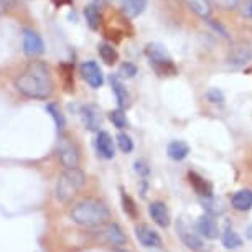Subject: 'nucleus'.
<instances>
[{
  "instance_id": "obj_24",
  "label": "nucleus",
  "mask_w": 252,
  "mask_h": 252,
  "mask_svg": "<svg viewBox=\"0 0 252 252\" xmlns=\"http://www.w3.org/2000/svg\"><path fill=\"white\" fill-rule=\"evenodd\" d=\"M222 246L226 249H239L242 246V239L237 232H234L232 229H226L224 234H222Z\"/></svg>"
},
{
  "instance_id": "obj_18",
  "label": "nucleus",
  "mask_w": 252,
  "mask_h": 252,
  "mask_svg": "<svg viewBox=\"0 0 252 252\" xmlns=\"http://www.w3.org/2000/svg\"><path fill=\"white\" fill-rule=\"evenodd\" d=\"M166 154H168V157L172 160L182 161L188 157L189 147L187 142H183V140H173V142H170L168 147H166Z\"/></svg>"
},
{
  "instance_id": "obj_27",
  "label": "nucleus",
  "mask_w": 252,
  "mask_h": 252,
  "mask_svg": "<svg viewBox=\"0 0 252 252\" xmlns=\"http://www.w3.org/2000/svg\"><path fill=\"white\" fill-rule=\"evenodd\" d=\"M46 111H48L50 116L53 117L56 129H58L60 132L63 130L64 129V117H63V114H61V111L58 109V106H55V104H48V106H46Z\"/></svg>"
},
{
  "instance_id": "obj_14",
  "label": "nucleus",
  "mask_w": 252,
  "mask_h": 252,
  "mask_svg": "<svg viewBox=\"0 0 252 252\" xmlns=\"http://www.w3.org/2000/svg\"><path fill=\"white\" fill-rule=\"evenodd\" d=\"M96 150L102 158H106V160L114 158V155H116V147H114V140H112V137L109 132H104V130L97 132Z\"/></svg>"
},
{
  "instance_id": "obj_6",
  "label": "nucleus",
  "mask_w": 252,
  "mask_h": 252,
  "mask_svg": "<svg viewBox=\"0 0 252 252\" xmlns=\"http://www.w3.org/2000/svg\"><path fill=\"white\" fill-rule=\"evenodd\" d=\"M58 157L61 165L66 170L69 168H78L79 165V150L73 142H69L68 139H63L58 145Z\"/></svg>"
},
{
  "instance_id": "obj_31",
  "label": "nucleus",
  "mask_w": 252,
  "mask_h": 252,
  "mask_svg": "<svg viewBox=\"0 0 252 252\" xmlns=\"http://www.w3.org/2000/svg\"><path fill=\"white\" fill-rule=\"evenodd\" d=\"M208 101L213 102V104H222V101H224V94H222V91H220V89H209L208 94H206Z\"/></svg>"
},
{
  "instance_id": "obj_7",
  "label": "nucleus",
  "mask_w": 252,
  "mask_h": 252,
  "mask_svg": "<svg viewBox=\"0 0 252 252\" xmlns=\"http://www.w3.org/2000/svg\"><path fill=\"white\" fill-rule=\"evenodd\" d=\"M177 231H178L180 237H182V241L185 242V246H187L188 249H191L194 252H206L208 251L204 241L198 234H194V232L189 231L183 221H180L177 224Z\"/></svg>"
},
{
  "instance_id": "obj_35",
  "label": "nucleus",
  "mask_w": 252,
  "mask_h": 252,
  "mask_svg": "<svg viewBox=\"0 0 252 252\" xmlns=\"http://www.w3.org/2000/svg\"><path fill=\"white\" fill-rule=\"evenodd\" d=\"M242 13H244L246 17L252 18V0H249V2L246 3V7H244V10H242Z\"/></svg>"
},
{
  "instance_id": "obj_32",
  "label": "nucleus",
  "mask_w": 252,
  "mask_h": 252,
  "mask_svg": "<svg viewBox=\"0 0 252 252\" xmlns=\"http://www.w3.org/2000/svg\"><path fill=\"white\" fill-rule=\"evenodd\" d=\"M216 5H220L221 8H224V10H231V8H234L237 5V2L239 0H215Z\"/></svg>"
},
{
  "instance_id": "obj_13",
  "label": "nucleus",
  "mask_w": 252,
  "mask_h": 252,
  "mask_svg": "<svg viewBox=\"0 0 252 252\" xmlns=\"http://www.w3.org/2000/svg\"><path fill=\"white\" fill-rule=\"evenodd\" d=\"M252 58V48L251 45L247 43H236L229 51V56H227V63L232 66H242L246 64L247 61Z\"/></svg>"
},
{
  "instance_id": "obj_33",
  "label": "nucleus",
  "mask_w": 252,
  "mask_h": 252,
  "mask_svg": "<svg viewBox=\"0 0 252 252\" xmlns=\"http://www.w3.org/2000/svg\"><path fill=\"white\" fill-rule=\"evenodd\" d=\"M135 170L139 172L140 175H144V177H147L149 175V166H147V163H144V161H135Z\"/></svg>"
},
{
  "instance_id": "obj_34",
  "label": "nucleus",
  "mask_w": 252,
  "mask_h": 252,
  "mask_svg": "<svg viewBox=\"0 0 252 252\" xmlns=\"http://www.w3.org/2000/svg\"><path fill=\"white\" fill-rule=\"evenodd\" d=\"M15 5L13 0H0V12H7Z\"/></svg>"
},
{
  "instance_id": "obj_29",
  "label": "nucleus",
  "mask_w": 252,
  "mask_h": 252,
  "mask_svg": "<svg viewBox=\"0 0 252 252\" xmlns=\"http://www.w3.org/2000/svg\"><path fill=\"white\" fill-rule=\"evenodd\" d=\"M122 204H124V211L127 213L129 216L132 218H135L137 216V208H135V203H134V199H132L129 194H126V191H122Z\"/></svg>"
},
{
  "instance_id": "obj_30",
  "label": "nucleus",
  "mask_w": 252,
  "mask_h": 252,
  "mask_svg": "<svg viewBox=\"0 0 252 252\" xmlns=\"http://www.w3.org/2000/svg\"><path fill=\"white\" fill-rule=\"evenodd\" d=\"M137 74V68L135 64L132 63H122L121 68H119V78H134V76Z\"/></svg>"
},
{
  "instance_id": "obj_11",
  "label": "nucleus",
  "mask_w": 252,
  "mask_h": 252,
  "mask_svg": "<svg viewBox=\"0 0 252 252\" xmlns=\"http://www.w3.org/2000/svg\"><path fill=\"white\" fill-rule=\"evenodd\" d=\"M81 117H83L84 127L88 130H99V127L102 126V116L97 106L94 104H88L81 109Z\"/></svg>"
},
{
  "instance_id": "obj_10",
  "label": "nucleus",
  "mask_w": 252,
  "mask_h": 252,
  "mask_svg": "<svg viewBox=\"0 0 252 252\" xmlns=\"http://www.w3.org/2000/svg\"><path fill=\"white\" fill-rule=\"evenodd\" d=\"M135 237L145 247H161V237L149 224H139L135 227Z\"/></svg>"
},
{
  "instance_id": "obj_12",
  "label": "nucleus",
  "mask_w": 252,
  "mask_h": 252,
  "mask_svg": "<svg viewBox=\"0 0 252 252\" xmlns=\"http://www.w3.org/2000/svg\"><path fill=\"white\" fill-rule=\"evenodd\" d=\"M196 231L206 239H216L220 236V226L211 215H203L196 221Z\"/></svg>"
},
{
  "instance_id": "obj_20",
  "label": "nucleus",
  "mask_w": 252,
  "mask_h": 252,
  "mask_svg": "<svg viewBox=\"0 0 252 252\" xmlns=\"http://www.w3.org/2000/svg\"><path fill=\"white\" fill-rule=\"evenodd\" d=\"M232 208L237 211H249L252 208V191L251 189H241L231 199Z\"/></svg>"
},
{
  "instance_id": "obj_1",
  "label": "nucleus",
  "mask_w": 252,
  "mask_h": 252,
  "mask_svg": "<svg viewBox=\"0 0 252 252\" xmlns=\"http://www.w3.org/2000/svg\"><path fill=\"white\" fill-rule=\"evenodd\" d=\"M53 78L43 61H32L15 79V88L32 99H48L53 94Z\"/></svg>"
},
{
  "instance_id": "obj_22",
  "label": "nucleus",
  "mask_w": 252,
  "mask_h": 252,
  "mask_svg": "<svg viewBox=\"0 0 252 252\" xmlns=\"http://www.w3.org/2000/svg\"><path fill=\"white\" fill-rule=\"evenodd\" d=\"M84 17H86V22L91 30H97L99 25H101V13H99V8L91 3L84 8Z\"/></svg>"
},
{
  "instance_id": "obj_36",
  "label": "nucleus",
  "mask_w": 252,
  "mask_h": 252,
  "mask_svg": "<svg viewBox=\"0 0 252 252\" xmlns=\"http://www.w3.org/2000/svg\"><path fill=\"white\" fill-rule=\"evenodd\" d=\"M116 252H126V251H116Z\"/></svg>"
},
{
  "instance_id": "obj_2",
  "label": "nucleus",
  "mask_w": 252,
  "mask_h": 252,
  "mask_svg": "<svg viewBox=\"0 0 252 252\" xmlns=\"http://www.w3.org/2000/svg\"><path fill=\"white\" fill-rule=\"evenodd\" d=\"M69 216L76 224L84 227H97L107 222L109 220V209L102 201L96 198H88L74 204L69 211Z\"/></svg>"
},
{
  "instance_id": "obj_21",
  "label": "nucleus",
  "mask_w": 252,
  "mask_h": 252,
  "mask_svg": "<svg viewBox=\"0 0 252 252\" xmlns=\"http://www.w3.org/2000/svg\"><path fill=\"white\" fill-rule=\"evenodd\" d=\"M185 3L201 18H209L211 15V3L209 0H185Z\"/></svg>"
},
{
  "instance_id": "obj_16",
  "label": "nucleus",
  "mask_w": 252,
  "mask_h": 252,
  "mask_svg": "<svg viewBox=\"0 0 252 252\" xmlns=\"http://www.w3.org/2000/svg\"><path fill=\"white\" fill-rule=\"evenodd\" d=\"M111 86H112V91L116 94L117 97V102L121 107H129L130 106V96L127 93L126 86L122 84L121 78L117 74H111Z\"/></svg>"
},
{
  "instance_id": "obj_25",
  "label": "nucleus",
  "mask_w": 252,
  "mask_h": 252,
  "mask_svg": "<svg viewBox=\"0 0 252 252\" xmlns=\"http://www.w3.org/2000/svg\"><path fill=\"white\" fill-rule=\"evenodd\" d=\"M203 206L204 209L208 211V215L215 216V215H221L224 211V206H222L221 201H218L215 196H209V198H204L203 199Z\"/></svg>"
},
{
  "instance_id": "obj_8",
  "label": "nucleus",
  "mask_w": 252,
  "mask_h": 252,
  "mask_svg": "<svg viewBox=\"0 0 252 252\" xmlns=\"http://www.w3.org/2000/svg\"><path fill=\"white\" fill-rule=\"evenodd\" d=\"M81 74H83V78L86 79V83L91 88L97 89L102 86L104 76H102V71L96 61H84V63L81 64Z\"/></svg>"
},
{
  "instance_id": "obj_17",
  "label": "nucleus",
  "mask_w": 252,
  "mask_h": 252,
  "mask_svg": "<svg viewBox=\"0 0 252 252\" xmlns=\"http://www.w3.org/2000/svg\"><path fill=\"white\" fill-rule=\"evenodd\" d=\"M188 178H189V183H191V187L194 188V191H196L199 196L203 198H209L213 196V187L211 183L206 182L203 177H199L198 173L194 172H189L188 173Z\"/></svg>"
},
{
  "instance_id": "obj_3",
  "label": "nucleus",
  "mask_w": 252,
  "mask_h": 252,
  "mask_svg": "<svg viewBox=\"0 0 252 252\" xmlns=\"http://www.w3.org/2000/svg\"><path fill=\"white\" fill-rule=\"evenodd\" d=\"M86 183V175L81 172L79 168H69L64 170L60 175L58 183H56V198L61 203H69L81 188Z\"/></svg>"
},
{
  "instance_id": "obj_9",
  "label": "nucleus",
  "mask_w": 252,
  "mask_h": 252,
  "mask_svg": "<svg viewBox=\"0 0 252 252\" xmlns=\"http://www.w3.org/2000/svg\"><path fill=\"white\" fill-rule=\"evenodd\" d=\"M23 50L28 56H38L45 51V45L41 36L33 30L23 32Z\"/></svg>"
},
{
  "instance_id": "obj_23",
  "label": "nucleus",
  "mask_w": 252,
  "mask_h": 252,
  "mask_svg": "<svg viewBox=\"0 0 252 252\" xmlns=\"http://www.w3.org/2000/svg\"><path fill=\"white\" fill-rule=\"evenodd\" d=\"M97 51H99V56H101V60L106 64H114L117 61V58H119L116 48H114L112 45H109V43H101V45H99Z\"/></svg>"
},
{
  "instance_id": "obj_19",
  "label": "nucleus",
  "mask_w": 252,
  "mask_h": 252,
  "mask_svg": "<svg viewBox=\"0 0 252 252\" xmlns=\"http://www.w3.org/2000/svg\"><path fill=\"white\" fill-rule=\"evenodd\" d=\"M122 12L129 18H135L144 13L147 8V0H121Z\"/></svg>"
},
{
  "instance_id": "obj_15",
  "label": "nucleus",
  "mask_w": 252,
  "mask_h": 252,
  "mask_svg": "<svg viewBox=\"0 0 252 252\" xmlns=\"http://www.w3.org/2000/svg\"><path fill=\"white\" fill-rule=\"evenodd\" d=\"M149 213H150L152 220H154L160 227L170 226V213H168V208L165 206V203L154 201L149 206Z\"/></svg>"
},
{
  "instance_id": "obj_5",
  "label": "nucleus",
  "mask_w": 252,
  "mask_h": 252,
  "mask_svg": "<svg viewBox=\"0 0 252 252\" xmlns=\"http://www.w3.org/2000/svg\"><path fill=\"white\" fill-rule=\"evenodd\" d=\"M96 234L111 246H124L127 241L126 234H124V231L117 222H104V224L97 226Z\"/></svg>"
},
{
  "instance_id": "obj_28",
  "label": "nucleus",
  "mask_w": 252,
  "mask_h": 252,
  "mask_svg": "<svg viewBox=\"0 0 252 252\" xmlns=\"http://www.w3.org/2000/svg\"><path fill=\"white\" fill-rule=\"evenodd\" d=\"M117 145L124 154H130V152L134 150V142H132L129 135L124 134V132H121V134L117 135Z\"/></svg>"
},
{
  "instance_id": "obj_4",
  "label": "nucleus",
  "mask_w": 252,
  "mask_h": 252,
  "mask_svg": "<svg viewBox=\"0 0 252 252\" xmlns=\"http://www.w3.org/2000/svg\"><path fill=\"white\" fill-rule=\"evenodd\" d=\"M145 55L149 58L152 68L158 76H175L177 66H175L172 56L166 53V50L160 43H149L145 46Z\"/></svg>"
},
{
  "instance_id": "obj_26",
  "label": "nucleus",
  "mask_w": 252,
  "mask_h": 252,
  "mask_svg": "<svg viewBox=\"0 0 252 252\" xmlns=\"http://www.w3.org/2000/svg\"><path fill=\"white\" fill-rule=\"evenodd\" d=\"M109 119H111V122L117 127V129H126V127H129V121H127V116L122 109L111 111L109 112Z\"/></svg>"
}]
</instances>
